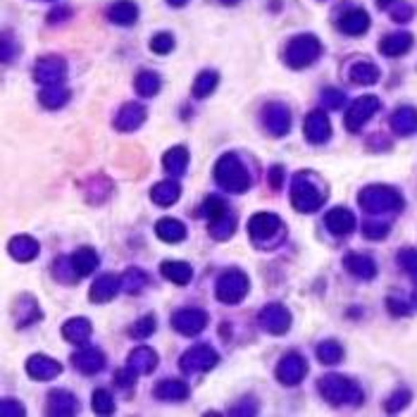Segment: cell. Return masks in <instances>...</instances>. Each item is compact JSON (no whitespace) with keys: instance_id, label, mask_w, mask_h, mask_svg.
Returning a JSON list of instances; mask_svg holds the SVG:
<instances>
[{"instance_id":"cell-37","label":"cell","mask_w":417,"mask_h":417,"mask_svg":"<svg viewBox=\"0 0 417 417\" xmlns=\"http://www.w3.org/2000/svg\"><path fill=\"white\" fill-rule=\"evenodd\" d=\"M27 410L24 406H20L17 401H12V398H3V403H0V415L3 417H10V415H24Z\"/></svg>"},{"instance_id":"cell-12","label":"cell","mask_w":417,"mask_h":417,"mask_svg":"<svg viewBox=\"0 0 417 417\" xmlns=\"http://www.w3.org/2000/svg\"><path fill=\"white\" fill-rule=\"evenodd\" d=\"M62 372L60 368V363L58 360H53V358H48V356H31L27 360V375L29 377H34L36 382H48V379H53V377H58Z\"/></svg>"},{"instance_id":"cell-41","label":"cell","mask_w":417,"mask_h":417,"mask_svg":"<svg viewBox=\"0 0 417 417\" xmlns=\"http://www.w3.org/2000/svg\"><path fill=\"white\" fill-rule=\"evenodd\" d=\"M389 310L394 313V315H408L410 313V308H403L406 303H401V301H394V298H389Z\"/></svg>"},{"instance_id":"cell-24","label":"cell","mask_w":417,"mask_h":417,"mask_svg":"<svg viewBox=\"0 0 417 417\" xmlns=\"http://www.w3.org/2000/svg\"><path fill=\"white\" fill-rule=\"evenodd\" d=\"M15 318H17V322H20V327H27V325H31V322L41 320L36 301L29 298V296H20V301H17V306H15Z\"/></svg>"},{"instance_id":"cell-33","label":"cell","mask_w":417,"mask_h":417,"mask_svg":"<svg viewBox=\"0 0 417 417\" xmlns=\"http://www.w3.org/2000/svg\"><path fill=\"white\" fill-rule=\"evenodd\" d=\"M93 410L100 415H110L115 413V403H112V396L107 394L105 389H98L96 394H93Z\"/></svg>"},{"instance_id":"cell-17","label":"cell","mask_w":417,"mask_h":417,"mask_svg":"<svg viewBox=\"0 0 417 417\" xmlns=\"http://www.w3.org/2000/svg\"><path fill=\"white\" fill-rule=\"evenodd\" d=\"M155 234H157V238L165 243H179L186 238V226L174 217H162L160 222L155 224Z\"/></svg>"},{"instance_id":"cell-29","label":"cell","mask_w":417,"mask_h":417,"mask_svg":"<svg viewBox=\"0 0 417 417\" xmlns=\"http://www.w3.org/2000/svg\"><path fill=\"white\" fill-rule=\"evenodd\" d=\"M318 358L322 360L325 365H337L341 358H344V349L337 344V341H322L318 346Z\"/></svg>"},{"instance_id":"cell-20","label":"cell","mask_w":417,"mask_h":417,"mask_svg":"<svg viewBox=\"0 0 417 417\" xmlns=\"http://www.w3.org/2000/svg\"><path fill=\"white\" fill-rule=\"evenodd\" d=\"M10 253H12V258H15V260L29 262V260H34V258L39 255V243H36L31 236H27V234H22V236H15L10 241Z\"/></svg>"},{"instance_id":"cell-43","label":"cell","mask_w":417,"mask_h":417,"mask_svg":"<svg viewBox=\"0 0 417 417\" xmlns=\"http://www.w3.org/2000/svg\"><path fill=\"white\" fill-rule=\"evenodd\" d=\"M415 298H417V294H415Z\"/></svg>"},{"instance_id":"cell-31","label":"cell","mask_w":417,"mask_h":417,"mask_svg":"<svg viewBox=\"0 0 417 417\" xmlns=\"http://www.w3.org/2000/svg\"><path fill=\"white\" fill-rule=\"evenodd\" d=\"M306 131H308V138H310L313 143H320V141H325V138L330 136V124H327L325 117L315 115V117H310V122H308Z\"/></svg>"},{"instance_id":"cell-40","label":"cell","mask_w":417,"mask_h":417,"mask_svg":"<svg viewBox=\"0 0 417 417\" xmlns=\"http://www.w3.org/2000/svg\"><path fill=\"white\" fill-rule=\"evenodd\" d=\"M394 124H396V129L398 131H410V129H417V117L415 119H410V117H406V119H394Z\"/></svg>"},{"instance_id":"cell-15","label":"cell","mask_w":417,"mask_h":417,"mask_svg":"<svg viewBox=\"0 0 417 417\" xmlns=\"http://www.w3.org/2000/svg\"><path fill=\"white\" fill-rule=\"evenodd\" d=\"M126 365L134 368L138 375H150L157 368V353L153 349H148V346H138V349L131 351Z\"/></svg>"},{"instance_id":"cell-21","label":"cell","mask_w":417,"mask_h":417,"mask_svg":"<svg viewBox=\"0 0 417 417\" xmlns=\"http://www.w3.org/2000/svg\"><path fill=\"white\" fill-rule=\"evenodd\" d=\"M181 195V186L176 184V181L167 179V181H160V184L153 186V191H150V198H153V203L167 207V205H174L176 200H179Z\"/></svg>"},{"instance_id":"cell-42","label":"cell","mask_w":417,"mask_h":417,"mask_svg":"<svg viewBox=\"0 0 417 417\" xmlns=\"http://www.w3.org/2000/svg\"><path fill=\"white\" fill-rule=\"evenodd\" d=\"M282 179H284L282 169H279V167H272V172H270V181H272V186L279 188V186H282Z\"/></svg>"},{"instance_id":"cell-9","label":"cell","mask_w":417,"mask_h":417,"mask_svg":"<svg viewBox=\"0 0 417 417\" xmlns=\"http://www.w3.org/2000/svg\"><path fill=\"white\" fill-rule=\"evenodd\" d=\"M306 375H308V363L298 353H289V356H284L279 360V365H277V379H279L282 384H286V387L298 384Z\"/></svg>"},{"instance_id":"cell-11","label":"cell","mask_w":417,"mask_h":417,"mask_svg":"<svg viewBox=\"0 0 417 417\" xmlns=\"http://www.w3.org/2000/svg\"><path fill=\"white\" fill-rule=\"evenodd\" d=\"M72 363H74V368L79 372H84V375H96V372L105 368V356H103V351L93 349V346H81V349L74 353Z\"/></svg>"},{"instance_id":"cell-28","label":"cell","mask_w":417,"mask_h":417,"mask_svg":"<svg viewBox=\"0 0 417 417\" xmlns=\"http://www.w3.org/2000/svg\"><path fill=\"white\" fill-rule=\"evenodd\" d=\"M143 286H148V274L143 270L131 267L129 272H124L122 277V289L126 294H138L143 291Z\"/></svg>"},{"instance_id":"cell-25","label":"cell","mask_w":417,"mask_h":417,"mask_svg":"<svg viewBox=\"0 0 417 417\" xmlns=\"http://www.w3.org/2000/svg\"><path fill=\"white\" fill-rule=\"evenodd\" d=\"M72 262H74V267H77L79 274L86 277L98 267V255H96V250L93 248H79L72 255Z\"/></svg>"},{"instance_id":"cell-7","label":"cell","mask_w":417,"mask_h":417,"mask_svg":"<svg viewBox=\"0 0 417 417\" xmlns=\"http://www.w3.org/2000/svg\"><path fill=\"white\" fill-rule=\"evenodd\" d=\"M219 363V356L212 346H193L191 351H186L181 356V370L184 372H207Z\"/></svg>"},{"instance_id":"cell-5","label":"cell","mask_w":417,"mask_h":417,"mask_svg":"<svg viewBox=\"0 0 417 417\" xmlns=\"http://www.w3.org/2000/svg\"><path fill=\"white\" fill-rule=\"evenodd\" d=\"M248 234H250V238L255 243L272 246V243H277L284 236V224H282V219L277 217V214L258 212V214H253V217H250Z\"/></svg>"},{"instance_id":"cell-39","label":"cell","mask_w":417,"mask_h":417,"mask_svg":"<svg viewBox=\"0 0 417 417\" xmlns=\"http://www.w3.org/2000/svg\"><path fill=\"white\" fill-rule=\"evenodd\" d=\"M408 398H410L408 391H398V394L391 396V403L387 406V410H389V413H394V410H401L403 406H408Z\"/></svg>"},{"instance_id":"cell-32","label":"cell","mask_w":417,"mask_h":417,"mask_svg":"<svg viewBox=\"0 0 417 417\" xmlns=\"http://www.w3.org/2000/svg\"><path fill=\"white\" fill-rule=\"evenodd\" d=\"M203 212L207 214V219H217V217H222V214L229 212V207H226V203L219 195H207L205 198V205H203Z\"/></svg>"},{"instance_id":"cell-23","label":"cell","mask_w":417,"mask_h":417,"mask_svg":"<svg viewBox=\"0 0 417 417\" xmlns=\"http://www.w3.org/2000/svg\"><path fill=\"white\" fill-rule=\"evenodd\" d=\"M162 277H165L167 282L172 284H188L193 277V270L188 262H179V260H169V262H162Z\"/></svg>"},{"instance_id":"cell-18","label":"cell","mask_w":417,"mask_h":417,"mask_svg":"<svg viewBox=\"0 0 417 417\" xmlns=\"http://www.w3.org/2000/svg\"><path fill=\"white\" fill-rule=\"evenodd\" d=\"M62 337L74 346H86V341L91 339V322L84 318H74L65 322L62 327Z\"/></svg>"},{"instance_id":"cell-10","label":"cell","mask_w":417,"mask_h":417,"mask_svg":"<svg viewBox=\"0 0 417 417\" xmlns=\"http://www.w3.org/2000/svg\"><path fill=\"white\" fill-rule=\"evenodd\" d=\"M205 325H207V315L203 310H198V308H186V310L174 313L172 318V327L179 334H186V337L200 334L205 330Z\"/></svg>"},{"instance_id":"cell-8","label":"cell","mask_w":417,"mask_h":417,"mask_svg":"<svg viewBox=\"0 0 417 417\" xmlns=\"http://www.w3.org/2000/svg\"><path fill=\"white\" fill-rule=\"evenodd\" d=\"M258 320H260V327L265 332L270 334H286L289 327H291V313L286 310L279 303H270L267 308H262L260 315H258Z\"/></svg>"},{"instance_id":"cell-16","label":"cell","mask_w":417,"mask_h":417,"mask_svg":"<svg viewBox=\"0 0 417 417\" xmlns=\"http://www.w3.org/2000/svg\"><path fill=\"white\" fill-rule=\"evenodd\" d=\"M79 413V403L69 391H53L48 396V415H74Z\"/></svg>"},{"instance_id":"cell-26","label":"cell","mask_w":417,"mask_h":417,"mask_svg":"<svg viewBox=\"0 0 417 417\" xmlns=\"http://www.w3.org/2000/svg\"><path fill=\"white\" fill-rule=\"evenodd\" d=\"M234 229H236V217H234L231 212H226V214H222V217H217L210 222V234H212V238H217V241L229 238Z\"/></svg>"},{"instance_id":"cell-36","label":"cell","mask_w":417,"mask_h":417,"mask_svg":"<svg viewBox=\"0 0 417 417\" xmlns=\"http://www.w3.org/2000/svg\"><path fill=\"white\" fill-rule=\"evenodd\" d=\"M136 377H138V372L134 370V368H129V365H126V368H122L115 375V379H117V384L119 387H134V382H136Z\"/></svg>"},{"instance_id":"cell-6","label":"cell","mask_w":417,"mask_h":417,"mask_svg":"<svg viewBox=\"0 0 417 417\" xmlns=\"http://www.w3.org/2000/svg\"><path fill=\"white\" fill-rule=\"evenodd\" d=\"M246 294H248V277L241 270H229L217 279V301L234 306L243 301Z\"/></svg>"},{"instance_id":"cell-13","label":"cell","mask_w":417,"mask_h":417,"mask_svg":"<svg viewBox=\"0 0 417 417\" xmlns=\"http://www.w3.org/2000/svg\"><path fill=\"white\" fill-rule=\"evenodd\" d=\"M325 224L332 234L346 236V234H351L353 229H356V214H353L351 210H346V207H334V210L327 212Z\"/></svg>"},{"instance_id":"cell-3","label":"cell","mask_w":417,"mask_h":417,"mask_svg":"<svg viewBox=\"0 0 417 417\" xmlns=\"http://www.w3.org/2000/svg\"><path fill=\"white\" fill-rule=\"evenodd\" d=\"M320 394L332 406H341V403H360L363 401V391L358 389L356 382L341 375H327L320 382Z\"/></svg>"},{"instance_id":"cell-38","label":"cell","mask_w":417,"mask_h":417,"mask_svg":"<svg viewBox=\"0 0 417 417\" xmlns=\"http://www.w3.org/2000/svg\"><path fill=\"white\" fill-rule=\"evenodd\" d=\"M398 260H401V265L410 272V274H417V250H413V248L403 250L401 255H398Z\"/></svg>"},{"instance_id":"cell-35","label":"cell","mask_w":417,"mask_h":417,"mask_svg":"<svg viewBox=\"0 0 417 417\" xmlns=\"http://www.w3.org/2000/svg\"><path fill=\"white\" fill-rule=\"evenodd\" d=\"M363 234L368 238H384L389 234V224H384V222H365Z\"/></svg>"},{"instance_id":"cell-30","label":"cell","mask_w":417,"mask_h":417,"mask_svg":"<svg viewBox=\"0 0 417 417\" xmlns=\"http://www.w3.org/2000/svg\"><path fill=\"white\" fill-rule=\"evenodd\" d=\"M53 272H55V277H58L60 282H65V284H72V282H77L79 277H81L79 272H77V267H74V262H72V255H69V258H60V260L55 262Z\"/></svg>"},{"instance_id":"cell-1","label":"cell","mask_w":417,"mask_h":417,"mask_svg":"<svg viewBox=\"0 0 417 417\" xmlns=\"http://www.w3.org/2000/svg\"><path fill=\"white\" fill-rule=\"evenodd\" d=\"M214 179H217V184L222 186L224 191H231V193H243V191H248V186H250V176L246 172L243 162L238 160L236 155L219 157L217 167H214Z\"/></svg>"},{"instance_id":"cell-14","label":"cell","mask_w":417,"mask_h":417,"mask_svg":"<svg viewBox=\"0 0 417 417\" xmlns=\"http://www.w3.org/2000/svg\"><path fill=\"white\" fill-rule=\"evenodd\" d=\"M119 289H122V279H117L115 274H103L91 286V291H88V298H91L93 303H107V301L115 298Z\"/></svg>"},{"instance_id":"cell-2","label":"cell","mask_w":417,"mask_h":417,"mask_svg":"<svg viewBox=\"0 0 417 417\" xmlns=\"http://www.w3.org/2000/svg\"><path fill=\"white\" fill-rule=\"evenodd\" d=\"M325 198H327V193L322 191L320 184L308 172H303V174H298L294 179L291 203H294L296 210H301V212H315L322 203H325Z\"/></svg>"},{"instance_id":"cell-4","label":"cell","mask_w":417,"mask_h":417,"mask_svg":"<svg viewBox=\"0 0 417 417\" xmlns=\"http://www.w3.org/2000/svg\"><path fill=\"white\" fill-rule=\"evenodd\" d=\"M358 203L368 212H391V210H401L403 198L401 193L389 186H368L360 191Z\"/></svg>"},{"instance_id":"cell-27","label":"cell","mask_w":417,"mask_h":417,"mask_svg":"<svg viewBox=\"0 0 417 417\" xmlns=\"http://www.w3.org/2000/svg\"><path fill=\"white\" fill-rule=\"evenodd\" d=\"M165 169L169 174H174V176H181L184 174V169L188 165V153L184 148H172L169 153L165 155Z\"/></svg>"},{"instance_id":"cell-34","label":"cell","mask_w":417,"mask_h":417,"mask_svg":"<svg viewBox=\"0 0 417 417\" xmlns=\"http://www.w3.org/2000/svg\"><path fill=\"white\" fill-rule=\"evenodd\" d=\"M153 332H155V318L153 315H146V318H141L134 327H131V337L134 339H148Z\"/></svg>"},{"instance_id":"cell-19","label":"cell","mask_w":417,"mask_h":417,"mask_svg":"<svg viewBox=\"0 0 417 417\" xmlns=\"http://www.w3.org/2000/svg\"><path fill=\"white\" fill-rule=\"evenodd\" d=\"M346 270L351 272V274H356L358 279H372V277L377 274V265L372 258L368 255H360V253H351L349 258L344 260Z\"/></svg>"},{"instance_id":"cell-22","label":"cell","mask_w":417,"mask_h":417,"mask_svg":"<svg viewBox=\"0 0 417 417\" xmlns=\"http://www.w3.org/2000/svg\"><path fill=\"white\" fill-rule=\"evenodd\" d=\"M155 396L160 401H184L188 396V387L179 379H165L155 387Z\"/></svg>"}]
</instances>
